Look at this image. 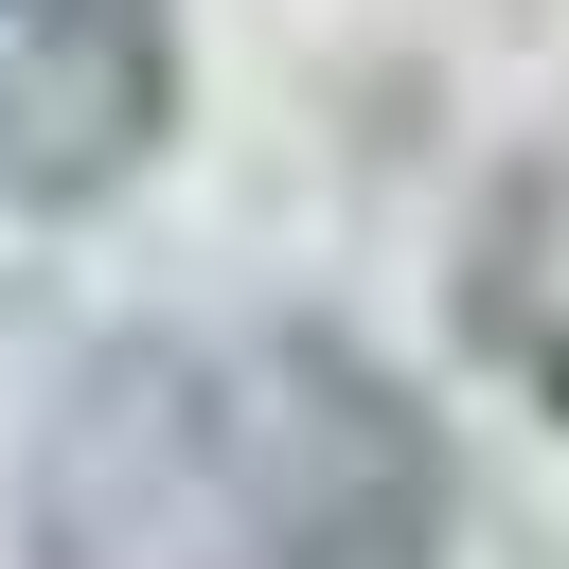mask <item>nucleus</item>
<instances>
[{"instance_id":"obj_1","label":"nucleus","mask_w":569,"mask_h":569,"mask_svg":"<svg viewBox=\"0 0 569 569\" xmlns=\"http://www.w3.org/2000/svg\"><path fill=\"white\" fill-rule=\"evenodd\" d=\"M36 569H445V427L338 320L89 338L18 462Z\"/></svg>"},{"instance_id":"obj_2","label":"nucleus","mask_w":569,"mask_h":569,"mask_svg":"<svg viewBox=\"0 0 569 569\" xmlns=\"http://www.w3.org/2000/svg\"><path fill=\"white\" fill-rule=\"evenodd\" d=\"M178 142V0H0V196L89 213Z\"/></svg>"},{"instance_id":"obj_3","label":"nucleus","mask_w":569,"mask_h":569,"mask_svg":"<svg viewBox=\"0 0 569 569\" xmlns=\"http://www.w3.org/2000/svg\"><path fill=\"white\" fill-rule=\"evenodd\" d=\"M445 302H462V356H480L533 427H569V124H533V142L480 178Z\"/></svg>"}]
</instances>
